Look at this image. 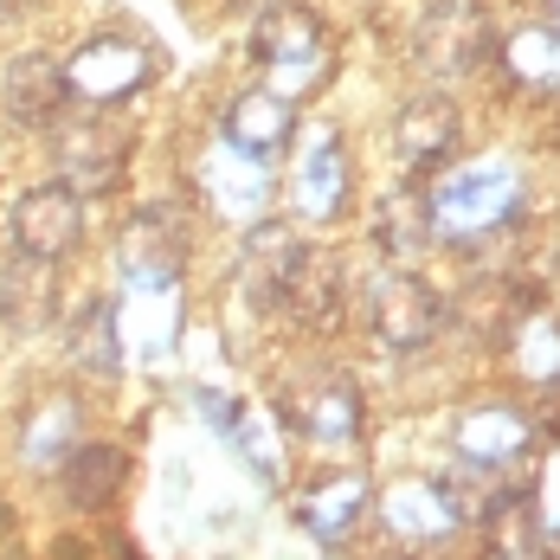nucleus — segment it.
Instances as JSON below:
<instances>
[{
  "mask_svg": "<svg viewBox=\"0 0 560 560\" xmlns=\"http://www.w3.org/2000/svg\"><path fill=\"white\" fill-rule=\"evenodd\" d=\"M381 238L393 245V258H412L425 238H432V220H425V200H412V194H393L387 213H381Z\"/></svg>",
  "mask_w": 560,
  "mask_h": 560,
  "instance_id": "nucleus-23",
  "label": "nucleus"
},
{
  "mask_svg": "<svg viewBox=\"0 0 560 560\" xmlns=\"http://www.w3.org/2000/svg\"><path fill=\"white\" fill-rule=\"evenodd\" d=\"M78 439V406L71 399H46L39 412H33V425H26V464H39V470H58L65 464V451Z\"/></svg>",
  "mask_w": 560,
  "mask_h": 560,
  "instance_id": "nucleus-22",
  "label": "nucleus"
},
{
  "mask_svg": "<svg viewBox=\"0 0 560 560\" xmlns=\"http://www.w3.org/2000/svg\"><path fill=\"white\" fill-rule=\"evenodd\" d=\"M522 207V174L509 168L503 155H483V162H464L451 168L432 200H425V220H432V238H451V245H470V238H490L497 225L515 220Z\"/></svg>",
  "mask_w": 560,
  "mask_h": 560,
  "instance_id": "nucleus-1",
  "label": "nucleus"
},
{
  "mask_svg": "<svg viewBox=\"0 0 560 560\" xmlns=\"http://www.w3.org/2000/svg\"><path fill=\"white\" fill-rule=\"evenodd\" d=\"M71 361L97 381H116L122 374V329H116V310L110 303H91L71 329Z\"/></svg>",
  "mask_w": 560,
  "mask_h": 560,
  "instance_id": "nucleus-19",
  "label": "nucleus"
},
{
  "mask_svg": "<svg viewBox=\"0 0 560 560\" xmlns=\"http://www.w3.org/2000/svg\"><path fill=\"white\" fill-rule=\"evenodd\" d=\"M528 445H535V419L515 412V406H477V412L457 419V451L470 464H509Z\"/></svg>",
  "mask_w": 560,
  "mask_h": 560,
  "instance_id": "nucleus-16",
  "label": "nucleus"
},
{
  "mask_svg": "<svg viewBox=\"0 0 560 560\" xmlns=\"http://www.w3.org/2000/svg\"><path fill=\"white\" fill-rule=\"evenodd\" d=\"M78 238H84V194L78 187L52 180V187L20 194V207H13V245H20V258L58 265Z\"/></svg>",
  "mask_w": 560,
  "mask_h": 560,
  "instance_id": "nucleus-6",
  "label": "nucleus"
},
{
  "mask_svg": "<svg viewBox=\"0 0 560 560\" xmlns=\"http://www.w3.org/2000/svg\"><path fill=\"white\" fill-rule=\"evenodd\" d=\"M503 65L528 91H560V26H522L503 46Z\"/></svg>",
  "mask_w": 560,
  "mask_h": 560,
  "instance_id": "nucleus-20",
  "label": "nucleus"
},
{
  "mask_svg": "<svg viewBox=\"0 0 560 560\" xmlns=\"http://www.w3.org/2000/svg\"><path fill=\"white\" fill-rule=\"evenodd\" d=\"M122 155H129V129L110 122V116H84V122L58 129V174L78 194H104L122 174Z\"/></svg>",
  "mask_w": 560,
  "mask_h": 560,
  "instance_id": "nucleus-9",
  "label": "nucleus"
},
{
  "mask_svg": "<svg viewBox=\"0 0 560 560\" xmlns=\"http://www.w3.org/2000/svg\"><path fill=\"white\" fill-rule=\"evenodd\" d=\"M393 142H399V162L406 168H439V162H451V149H457V110H451V97H439V91L406 97Z\"/></svg>",
  "mask_w": 560,
  "mask_h": 560,
  "instance_id": "nucleus-14",
  "label": "nucleus"
},
{
  "mask_svg": "<svg viewBox=\"0 0 560 560\" xmlns=\"http://www.w3.org/2000/svg\"><path fill=\"white\" fill-rule=\"evenodd\" d=\"M381 522H387L399 541H419V548H432V541H445L451 528L464 522V509L451 497V483L439 477H406V483H393L387 497H381Z\"/></svg>",
  "mask_w": 560,
  "mask_h": 560,
  "instance_id": "nucleus-12",
  "label": "nucleus"
},
{
  "mask_svg": "<svg viewBox=\"0 0 560 560\" xmlns=\"http://www.w3.org/2000/svg\"><path fill=\"white\" fill-rule=\"evenodd\" d=\"M528 509H535V528H541V535H560V451L548 457V470H541Z\"/></svg>",
  "mask_w": 560,
  "mask_h": 560,
  "instance_id": "nucleus-26",
  "label": "nucleus"
},
{
  "mask_svg": "<svg viewBox=\"0 0 560 560\" xmlns=\"http://www.w3.org/2000/svg\"><path fill=\"white\" fill-rule=\"evenodd\" d=\"M290 129H296V110H290L283 91H245L225 110V142H238L252 155H278L283 142H290Z\"/></svg>",
  "mask_w": 560,
  "mask_h": 560,
  "instance_id": "nucleus-17",
  "label": "nucleus"
},
{
  "mask_svg": "<svg viewBox=\"0 0 560 560\" xmlns=\"http://www.w3.org/2000/svg\"><path fill=\"white\" fill-rule=\"evenodd\" d=\"M232 432H238V445L252 451V464H265L258 477H271V483H283V445H278V432H271V419H265V432H258V419H232Z\"/></svg>",
  "mask_w": 560,
  "mask_h": 560,
  "instance_id": "nucleus-24",
  "label": "nucleus"
},
{
  "mask_svg": "<svg viewBox=\"0 0 560 560\" xmlns=\"http://www.w3.org/2000/svg\"><path fill=\"white\" fill-rule=\"evenodd\" d=\"M122 477H129V457H122L116 445H71V451H65V464H58L65 503L84 509V515L110 509L116 490H122Z\"/></svg>",
  "mask_w": 560,
  "mask_h": 560,
  "instance_id": "nucleus-15",
  "label": "nucleus"
},
{
  "mask_svg": "<svg viewBox=\"0 0 560 560\" xmlns=\"http://www.w3.org/2000/svg\"><path fill=\"white\" fill-rule=\"evenodd\" d=\"M149 71H155V58L136 39L104 33V39H84L65 58V91H71V104H122L149 84Z\"/></svg>",
  "mask_w": 560,
  "mask_h": 560,
  "instance_id": "nucleus-3",
  "label": "nucleus"
},
{
  "mask_svg": "<svg viewBox=\"0 0 560 560\" xmlns=\"http://www.w3.org/2000/svg\"><path fill=\"white\" fill-rule=\"evenodd\" d=\"M361 515H368V483L361 477H329V483H316L303 497V528L316 541H341Z\"/></svg>",
  "mask_w": 560,
  "mask_h": 560,
  "instance_id": "nucleus-18",
  "label": "nucleus"
},
{
  "mask_svg": "<svg viewBox=\"0 0 560 560\" xmlns=\"http://www.w3.org/2000/svg\"><path fill=\"white\" fill-rule=\"evenodd\" d=\"M555 13H560V0H555Z\"/></svg>",
  "mask_w": 560,
  "mask_h": 560,
  "instance_id": "nucleus-28",
  "label": "nucleus"
},
{
  "mask_svg": "<svg viewBox=\"0 0 560 560\" xmlns=\"http://www.w3.org/2000/svg\"><path fill=\"white\" fill-rule=\"evenodd\" d=\"M0 104L13 122H26V129H52L65 104H71V91H65V65L52 52H20L7 65V78H0Z\"/></svg>",
  "mask_w": 560,
  "mask_h": 560,
  "instance_id": "nucleus-13",
  "label": "nucleus"
},
{
  "mask_svg": "<svg viewBox=\"0 0 560 560\" xmlns=\"http://www.w3.org/2000/svg\"><path fill=\"white\" fill-rule=\"evenodd\" d=\"M290 419H296V432L310 445L341 451V445H354V432H361V393L348 387L341 374H323L316 368L303 387L290 393Z\"/></svg>",
  "mask_w": 560,
  "mask_h": 560,
  "instance_id": "nucleus-11",
  "label": "nucleus"
},
{
  "mask_svg": "<svg viewBox=\"0 0 560 560\" xmlns=\"http://www.w3.org/2000/svg\"><path fill=\"white\" fill-rule=\"evenodd\" d=\"M290 200L303 220H336L341 200H348V162H341V136L329 122H316L296 149V168H290Z\"/></svg>",
  "mask_w": 560,
  "mask_h": 560,
  "instance_id": "nucleus-10",
  "label": "nucleus"
},
{
  "mask_svg": "<svg viewBox=\"0 0 560 560\" xmlns=\"http://www.w3.org/2000/svg\"><path fill=\"white\" fill-rule=\"evenodd\" d=\"M310 271V245H303V232L283 220H252L245 232V290H252V303L258 310H283L290 303V290L303 283Z\"/></svg>",
  "mask_w": 560,
  "mask_h": 560,
  "instance_id": "nucleus-4",
  "label": "nucleus"
},
{
  "mask_svg": "<svg viewBox=\"0 0 560 560\" xmlns=\"http://www.w3.org/2000/svg\"><path fill=\"white\" fill-rule=\"evenodd\" d=\"M412 58L432 71V78H470L483 58H490V20L477 0H439L419 33H412Z\"/></svg>",
  "mask_w": 560,
  "mask_h": 560,
  "instance_id": "nucleus-2",
  "label": "nucleus"
},
{
  "mask_svg": "<svg viewBox=\"0 0 560 560\" xmlns=\"http://www.w3.org/2000/svg\"><path fill=\"white\" fill-rule=\"evenodd\" d=\"M200 180H207L213 213H225L232 225H252L271 213V155H252L238 142H220L200 162Z\"/></svg>",
  "mask_w": 560,
  "mask_h": 560,
  "instance_id": "nucleus-8",
  "label": "nucleus"
},
{
  "mask_svg": "<svg viewBox=\"0 0 560 560\" xmlns=\"http://www.w3.org/2000/svg\"><path fill=\"white\" fill-rule=\"evenodd\" d=\"M522 368L535 374V381H555L560 374V329L555 323H535L528 341H522Z\"/></svg>",
  "mask_w": 560,
  "mask_h": 560,
  "instance_id": "nucleus-25",
  "label": "nucleus"
},
{
  "mask_svg": "<svg viewBox=\"0 0 560 560\" xmlns=\"http://www.w3.org/2000/svg\"><path fill=\"white\" fill-rule=\"evenodd\" d=\"M0 316L20 323V329L46 323V316H52V265H39V258L13 265V271L0 278Z\"/></svg>",
  "mask_w": 560,
  "mask_h": 560,
  "instance_id": "nucleus-21",
  "label": "nucleus"
},
{
  "mask_svg": "<svg viewBox=\"0 0 560 560\" xmlns=\"http://www.w3.org/2000/svg\"><path fill=\"white\" fill-rule=\"evenodd\" d=\"M368 323H374V336L387 341V348L412 354V348H425L445 329V303L412 271H387V278L374 283V296H368Z\"/></svg>",
  "mask_w": 560,
  "mask_h": 560,
  "instance_id": "nucleus-7",
  "label": "nucleus"
},
{
  "mask_svg": "<svg viewBox=\"0 0 560 560\" xmlns=\"http://www.w3.org/2000/svg\"><path fill=\"white\" fill-rule=\"evenodd\" d=\"M33 0H0V20H13V13H26Z\"/></svg>",
  "mask_w": 560,
  "mask_h": 560,
  "instance_id": "nucleus-27",
  "label": "nucleus"
},
{
  "mask_svg": "<svg viewBox=\"0 0 560 560\" xmlns=\"http://www.w3.org/2000/svg\"><path fill=\"white\" fill-rule=\"evenodd\" d=\"M258 52L271 65V91H283V97L316 91L323 71H329V39H323V26H316L310 13H290V7H278V13L258 26Z\"/></svg>",
  "mask_w": 560,
  "mask_h": 560,
  "instance_id": "nucleus-5",
  "label": "nucleus"
}]
</instances>
